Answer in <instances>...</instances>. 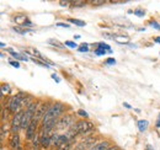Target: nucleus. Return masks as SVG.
Instances as JSON below:
<instances>
[{"label": "nucleus", "instance_id": "obj_5", "mask_svg": "<svg viewBox=\"0 0 160 150\" xmlns=\"http://www.w3.org/2000/svg\"><path fill=\"white\" fill-rule=\"evenodd\" d=\"M49 107H51V105H47V103H44V102L38 103V107H37V111H36V114H35V118H33V119H35L36 122L43 121V118H44V116H46V113H47Z\"/></svg>", "mask_w": 160, "mask_h": 150}, {"label": "nucleus", "instance_id": "obj_9", "mask_svg": "<svg viewBox=\"0 0 160 150\" xmlns=\"http://www.w3.org/2000/svg\"><path fill=\"white\" fill-rule=\"evenodd\" d=\"M37 124H38V122H36L35 119L31 122V124L26 129V139L32 140L35 138V135L37 134Z\"/></svg>", "mask_w": 160, "mask_h": 150}, {"label": "nucleus", "instance_id": "obj_11", "mask_svg": "<svg viewBox=\"0 0 160 150\" xmlns=\"http://www.w3.org/2000/svg\"><path fill=\"white\" fill-rule=\"evenodd\" d=\"M110 149V143L108 142H101L99 144H96L95 147H92L90 150H108Z\"/></svg>", "mask_w": 160, "mask_h": 150}, {"label": "nucleus", "instance_id": "obj_10", "mask_svg": "<svg viewBox=\"0 0 160 150\" xmlns=\"http://www.w3.org/2000/svg\"><path fill=\"white\" fill-rule=\"evenodd\" d=\"M51 144H52V142H51V133L47 134V133H43V131H41V147L43 149H48Z\"/></svg>", "mask_w": 160, "mask_h": 150}, {"label": "nucleus", "instance_id": "obj_31", "mask_svg": "<svg viewBox=\"0 0 160 150\" xmlns=\"http://www.w3.org/2000/svg\"><path fill=\"white\" fill-rule=\"evenodd\" d=\"M10 64H11L14 68H20V63H19L18 60H11V62H10Z\"/></svg>", "mask_w": 160, "mask_h": 150}, {"label": "nucleus", "instance_id": "obj_32", "mask_svg": "<svg viewBox=\"0 0 160 150\" xmlns=\"http://www.w3.org/2000/svg\"><path fill=\"white\" fill-rule=\"evenodd\" d=\"M59 4L62 5V6H68L69 4H72V1H68V0H65V1H64V0H60Z\"/></svg>", "mask_w": 160, "mask_h": 150}, {"label": "nucleus", "instance_id": "obj_33", "mask_svg": "<svg viewBox=\"0 0 160 150\" xmlns=\"http://www.w3.org/2000/svg\"><path fill=\"white\" fill-rule=\"evenodd\" d=\"M134 14H136L137 16H144L145 12H144L143 10H134Z\"/></svg>", "mask_w": 160, "mask_h": 150}, {"label": "nucleus", "instance_id": "obj_12", "mask_svg": "<svg viewBox=\"0 0 160 150\" xmlns=\"http://www.w3.org/2000/svg\"><path fill=\"white\" fill-rule=\"evenodd\" d=\"M8 52H10L11 53V56L14 57V58H16V59H19V60H28V58L27 57H25V56H22V54H20V53H16V52H14L11 48H9V49H6Z\"/></svg>", "mask_w": 160, "mask_h": 150}, {"label": "nucleus", "instance_id": "obj_14", "mask_svg": "<svg viewBox=\"0 0 160 150\" xmlns=\"http://www.w3.org/2000/svg\"><path fill=\"white\" fill-rule=\"evenodd\" d=\"M138 128H139L140 132L147 131V128H148V121H145V119H140L139 122H138Z\"/></svg>", "mask_w": 160, "mask_h": 150}, {"label": "nucleus", "instance_id": "obj_13", "mask_svg": "<svg viewBox=\"0 0 160 150\" xmlns=\"http://www.w3.org/2000/svg\"><path fill=\"white\" fill-rule=\"evenodd\" d=\"M113 39L117 43H121V44H124V43L129 42V37H127V36H116V37H113Z\"/></svg>", "mask_w": 160, "mask_h": 150}, {"label": "nucleus", "instance_id": "obj_19", "mask_svg": "<svg viewBox=\"0 0 160 150\" xmlns=\"http://www.w3.org/2000/svg\"><path fill=\"white\" fill-rule=\"evenodd\" d=\"M14 31H16V32L20 33V35H25V33L28 32L30 30H28V28H21V27H16V26H15V27H14Z\"/></svg>", "mask_w": 160, "mask_h": 150}, {"label": "nucleus", "instance_id": "obj_25", "mask_svg": "<svg viewBox=\"0 0 160 150\" xmlns=\"http://www.w3.org/2000/svg\"><path fill=\"white\" fill-rule=\"evenodd\" d=\"M73 6H84L86 4V1H79V0H75V1H72Z\"/></svg>", "mask_w": 160, "mask_h": 150}, {"label": "nucleus", "instance_id": "obj_7", "mask_svg": "<svg viewBox=\"0 0 160 150\" xmlns=\"http://www.w3.org/2000/svg\"><path fill=\"white\" fill-rule=\"evenodd\" d=\"M95 138L94 137H89V138H85L84 140H81L80 143H78V145L75 147V150H85L89 149L90 147H95Z\"/></svg>", "mask_w": 160, "mask_h": 150}, {"label": "nucleus", "instance_id": "obj_8", "mask_svg": "<svg viewBox=\"0 0 160 150\" xmlns=\"http://www.w3.org/2000/svg\"><path fill=\"white\" fill-rule=\"evenodd\" d=\"M9 147L11 150H21L20 145V135L19 133H12L10 134V139H9Z\"/></svg>", "mask_w": 160, "mask_h": 150}, {"label": "nucleus", "instance_id": "obj_22", "mask_svg": "<svg viewBox=\"0 0 160 150\" xmlns=\"http://www.w3.org/2000/svg\"><path fill=\"white\" fill-rule=\"evenodd\" d=\"M67 47H69V48H77L78 46H77V43L75 42H73V41H65V43H64Z\"/></svg>", "mask_w": 160, "mask_h": 150}, {"label": "nucleus", "instance_id": "obj_15", "mask_svg": "<svg viewBox=\"0 0 160 150\" xmlns=\"http://www.w3.org/2000/svg\"><path fill=\"white\" fill-rule=\"evenodd\" d=\"M72 143H73V140H68V142L60 144L59 147H58V150H69L70 147H72Z\"/></svg>", "mask_w": 160, "mask_h": 150}, {"label": "nucleus", "instance_id": "obj_4", "mask_svg": "<svg viewBox=\"0 0 160 150\" xmlns=\"http://www.w3.org/2000/svg\"><path fill=\"white\" fill-rule=\"evenodd\" d=\"M23 114H25V111H20V112H18L14 116V118H12V121H11V132H12V133H18L19 129L21 128V126H22V119H23Z\"/></svg>", "mask_w": 160, "mask_h": 150}, {"label": "nucleus", "instance_id": "obj_34", "mask_svg": "<svg viewBox=\"0 0 160 150\" xmlns=\"http://www.w3.org/2000/svg\"><path fill=\"white\" fill-rule=\"evenodd\" d=\"M150 25H152L154 28H157V30H159V31H160V25L158 23V22H155V21H154V22H152Z\"/></svg>", "mask_w": 160, "mask_h": 150}, {"label": "nucleus", "instance_id": "obj_29", "mask_svg": "<svg viewBox=\"0 0 160 150\" xmlns=\"http://www.w3.org/2000/svg\"><path fill=\"white\" fill-rule=\"evenodd\" d=\"M78 114L81 116V117H85V118H88V117H89L88 112H86V111H84V110H79V111H78Z\"/></svg>", "mask_w": 160, "mask_h": 150}, {"label": "nucleus", "instance_id": "obj_37", "mask_svg": "<svg viewBox=\"0 0 160 150\" xmlns=\"http://www.w3.org/2000/svg\"><path fill=\"white\" fill-rule=\"evenodd\" d=\"M157 127H158V128L160 127V113H159V118H158V121H157Z\"/></svg>", "mask_w": 160, "mask_h": 150}, {"label": "nucleus", "instance_id": "obj_1", "mask_svg": "<svg viewBox=\"0 0 160 150\" xmlns=\"http://www.w3.org/2000/svg\"><path fill=\"white\" fill-rule=\"evenodd\" d=\"M28 95L26 94V92H19L16 96L11 97V100L9 101V105H8V110L11 113H15V114L18 112H20L21 106L23 105V101H25V98Z\"/></svg>", "mask_w": 160, "mask_h": 150}, {"label": "nucleus", "instance_id": "obj_17", "mask_svg": "<svg viewBox=\"0 0 160 150\" xmlns=\"http://www.w3.org/2000/svg\"><path fill=\"white\" fill-rule=\"evenodd\" d=\"M8 94H10V86L8 84H2L1 85V95L4 96V95H8Z\"/></svg>", "mask_w": 160, "mask_h": 150}, {"label": "nucleus", "instance_id": "obj_36", "mask_svg": "<svg viewBox=\"0 0 160 150\" xmlns=\"http://www.w3.org/2000/svg\"><path fill=\"white\" fill-rule=\"evenodd\" d=\"M52 78H53V79H54V80H56L57 82H59V81H60V79H59V78H58V76H57L56 74H52Z\"/></svg>", "mask_w": 160, "mask_h": 150}, {"label": "nucleus", "instance_id": "obj_6", "mask_svg": "<svg viewBox=\"0 0 160 150\" xmlns=\"http://www.w3.org/2000/svg\"><path fill=\"white\" fill-rule=\"evenodd\" d=\"M75 127H77V129H78V132H79V134H85V133L90 132L92 128H94V124H92L91 122L84 119V121L77 122V123H75Z\"/></svg>", "mask_w": 160, "mask_h": 150}, {"label": "nucleus", "instance_id": "obj_27", "mask_svg": "<svg viewBox=\"0 0 160 150\" xmlns=\"http://www.w3.org/2000/svg\"><path fill=\"white\" fill-rule=\"evenodd\" d=\"M106 64H107V65H113V64H116V59L108 58V59H106Z\"/></svg>", "mask_w": 160, "mask_h": 150}, {"label": "nucleus", "instance_id": "obj_41", "mask_svg": "<svg viewBox=\"0 0 160 150\" xmlns=\"http://www.w3.org/2000/svg\"><path fill=\"white\" fill-rule=\"evenodd\" d=\"M33 150H38V149H33Z\"/></svg>", "mask_w": 160, "mask_h": 150}, {"label": "nucleus", "instance_id": "obj_28", "mask_svg": "<svg viewBox=\"0 0 160 150\" xmlns=\"http://www.w3.org/2000/svg\"><path fill=\"white\" fill-rule=\"evenodd\" d=\"M90 2H91L92 5H103V4H105L103 0H91Z\"/></svg>", "mask_w": 160, "mask_h": 150}, {"label": "nucleus", "instance_id": "obj_16", "mask_svg": "<svg viewBox=\"0 0 160 150\" xmlns=\"http://www.w3.org/2000/svg\"><path fill=\"white\" fill-rule=\"evenodd\" d=\"M69 22H72V23H74V25H77V26H80V27H84V26L86 25L84 21L78 20V19H69Z\"/></svg>", "mask_w": 160, "mask_h": 150}, {"label": "nucleus", "instance_id": "obj_24", "mask_svg": "<svg viewBox=\"0 0 160 150\" xmlns=\"http://www.w3.org/2000/svg\"><path fill=\"white\" fill-rule=\"evenodd\" d=\"M98 47H100V48H102V49H106V51L111 52L110 46H108V44H106V43H98Z\"/></svg>", "mask_w": 160, "mask_h": 150}, {"label": "nucleus", "instance_id": "obj_20", "mask_svg": "<svg viewBox=\"0 0 160 150\" xmlns=\"http://www.w3.org/2000/svg\"><path fill=\"white\" fill-rule=\"evenodd\" d=\"M48 43H51L52 46L58 47V48H62V47H63V46H62V43H60L59 41H57V39H49V41H48Z\"/></svg>", "mask_w": 160, "mask_h": 150}, {"label": "nucleus", "instance_id": "obj_30", "mask_svg": "<svg viewBox=\"0 0 160 150\" xmlns=\"http://www.w3.org/2000/svg\"><path fill=\"white\" fill-rule=\"evenodd\" d=\"M21 26H23V27H32V23H31V21L26 20V21H23V23Z\"/></svg>", "mask_w": 160, "mask_h": 150}, {"label": "nucleus", "instance_id": "obj_26", "mask_svg": "<svg viewBox=\"0 0 160 150\" xmlns=\"http://www.w3.org/2000/svg\"><path fill=\"white\" fill-rule=\"evenodd\" d=\"M8 108H5V110H2V114H1V121L2 122H5V119L8 118Z\"/></svg>", "mask_w": 160, "mask_h": 150}, {"label": "nucleus", "instance_id": "obj_39", "mask_svg": "<svg viewBox=\"0 0 160 150\" xmlns=\"http://www.w3.org/2000/svg\"><path fill=\"white\" fill-rule=\"evenodd\" d=\"M154 41H155V42H159V43H160V37H157Z\"/></svg>", "mask_w": 160, "mask_h": 150}, {"label": "nucleus", "instance_id": "obj_23", "mask_svg": "<svg viewBox=\"0 0 160 150\" xmlns=\"http://www.w3.org/2000/svg\"><path fill=\"white\" fill-rule=\"evenodd\" d=\"M95 54H96V56H103V54H106V49H102L100 47H98V48L95 49Z\"/></svg>", "mask_w": 160, "mask_h": 150}, {"label": "nucleus", "instance_id": "obj_38", "mask_svg": "<svg viewBox=\"0 0 160 150\" xmlns=\"http://www.w3.org/2000/svg\"><path fill=\"white\" fill-rule=\"evenodd\" d=\"M124 106H126V107H127V108H131V106H129V105H128V103H127V102H124Z\"/></svg>", "mask_w": 160, "mask_h": 150}, {"label": "nucleus", "instance_id": "obj_40", "mask_svg": "<svg viewBox=\"0 0 160 150\" xmlns=\"http://www.w3.org/2000/svg\"><path fill=\"white\" fill-rule=\"evenodd\" d=\"M147 150H153V149H152V147H150V145H148V147H147Z\"/></svg>", "mask_w": 160, "mask_h": 150}, {"label": "nucleus", "instance_id": "obj_2", "mask_svg": "<svg viewBox=\"0 0 160 150\" xmlns=\"http://www.w3.org/2000/svg\"><path fill=\"white\" fill-rule=\"evenodd\" d=\"M64 111H65V106L63 103H60V102H56V103H52L51 105V107L48 108L47 113H49L53 118L59 119V117L63 114Z\"/></svg>", "mask_w": 160, "mask_h": 150}, {"label": "nucleus", "instance_id": "obj_35", "mask_svg": "<svg viewBox=\"0 0 160 150\" xmlns=\"http://www.w3.org/2000/svg\"><path fill=\"white\" fill-rule=\"evenodd\" d=\"M57 26H58V27H67V28H69V27H70L69 25H67V23H63V22H58V23H57Z\"/></svg>", "mask_w": 160, "mask_h": 150}, {"label": "nucleus", "instance_id": "obj_21", "mask_svg": "<svg viewBox=\"0 0 160 150\" xmlns=\"http://www.w3.org/2000/svg\"><path fill=\"white\" fill-rule=\"evenodd\" d=\"M78 51H79V52H88V51H89L88 43H82L80 47H78Z\"/></svg>", "mask_w": 160, "mask_h": 150}, {"label": "nucleus", "instance_id": "obj_18", "mask_svg": "<svg viewBox=\"0 0 160 150\" xmlns=\"http://www.w3.org/2000/svg\"><path fill=\"white\" fill-rule=\"evenodd\" d=\"M8 132H9V127L5 123H2V126H1V140L5 139V134H8Z\"/></svg>", "mask_w": 160, "mask_h": 150}, {"label": "nucleus", "instance_id": "obj_3", "mask_svg": "<svg viewBox=\"0 0 160 150\" xmlns=\"http://www.w3.org/2000/svg\"><path fill=\"white\" fill-rule=\"evenodd\" d=\"M73 124H74V118H73L70 114H65V116H63L62 118L58 119L56 128L59 129V131H63V129H65V128L69 129Z\"/></svg>", "mask_w": 160, "mask_h": 150}]
</instances>
